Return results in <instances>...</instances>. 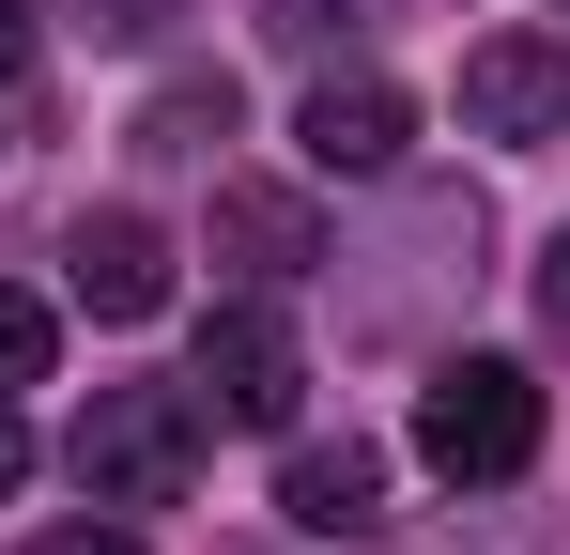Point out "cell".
I'll return each mask as SVG.
<instances>
[{
    "label": "cell",
    "instance_id": "obj_4",
    "mask_svg": "<svg viewBox=\"0 0 570 555\" xmlns=\"http://www.w3.org/2000/svg\"><path fill=\"white\" fill-rule=\"evenodd\" d=\"M200 417H232V432H278L293 417V386H308V356H293V324H278V293H232V309H200Z\"/></svg>",
    "mask_w": 570,
    "mask_h": 555
},
{
    "label": "cell",
    "instance_id": "obj_13",
    "mask_svg": "<svg viewBox=\"0 0 570 555\" xmlns=\"http://www.w3.org/2000/svg\"><path fill=\"white\" fill-rule=\"evenodd\" d=\"M263 31H278L293 62H324V47H340V31H355V0H263Z\"/></svg>",
    "mask_w": 570,
    "mask_h": 555
},
{
    "label": "cell",
    "instance_id": "obj_11",
    "mask_svg": "<svg viewBox=\"0 0 570 555\" xmlns=\"http://www.w3.org/2000/svg\"><path fill=\"white\" fill-rule=\"evenodd\" d=\"M47 356H62L47 293H16V278H0V386H47Z\"/></svg>",
    "mask_w": 570,
    "mask_h": 555
},
{
    "label": "cell",
    "instance_id": "obj_9",
    "mask_svg": "<svg viewBox=\"0 0 570 555\" xmlns=\"http://www.w3.org/2000/svg\"><path fill=\"white\" fill-rule=\"evenodd\" d=\"M278 525L293 541H371L385 525V448H355V432L340 448H293L278 463Z\"/></svg>",
    "mask_w": 570,
    "mask_h": 555
},
{
    "label": "cell",
    "instance_id": "obj_15",
    "mask_svg": "<svg viewBox=\"0 0 570 555\" xmlns=\"http://www.w3.org/2000/svg\"><path fill=\"white\" fill-rule=\"evenodd\" d=\"M540 340H556V356H570V232H556V247H540Z\"/></svg>",
    "mask_w": 570,
    "mask_h": 555
},
{
    "label": "cell",
    "instance_id": "obj_3",
    "mask_svg": "<svg viewBox=\"0 0 570 555\" xmlns=\"http://www.w3.org/2000/svg\"><path fill=\"white\" fill-rule=\"evenodd\" d=\"M478 247H493V216H478V185H401V232H385L371 263H385V293L355 309L371 340H401L432 293H478Z\"/></svg>",
    "mask_w": 570,
    "mask_h": 555
},
{
    "label": "cell",
    "instance_id": "obj_17",
    "mask_svg": "<svg viewBox=\"0 0 570 555\" xmlns=\"http://www.w3.org/2000/svg\"><path fill=\"white\" fill-rule=\"evenodd\" d=\"M31 478V432H16V386H0V494Z\"/></svg>",
    "mask_w": 570,
    "mask_h": 555
},
{
    "label": "cell",
    "instance_id": "obj_7",
    "mask_svg": "<svg viewBox=\"0 0 570 555\" xmlns=\"http://www.w3.org/2000/svg\"><path fill=\"white\" fill-rule=\"evenodd\" d=\"M62 278H78L94 324H155V309H170V232H155L139 201H108V216L62 232Z\"/></svg>",
    "mask_w": 570,
    "mask_h": 555
},
{
    "label": "cell",
    "instance_id": "obj_8",
    "mask_svg": "<svg viewBox=\"0 0 570 555\" xmlns=\"http://www.w3.org/2000/svg\"><path fill=\"white\" fill-rule=\"evenodd\" d=\"M216 263L232 293H293V278H324V216L293 185H216Z\"/></svg>",
    "mask_w": 570,
    "mask_h": 555
},
{
    "label": "cell",
    "instance_id": "obj_14",
    "mask_svg": "<svg viewBox=\"0 0 570 555\" xmlns=\"http://www.w3.org/2000/svg\"><path fill=\"white\" fill-rule=\"evenodd\" d=\"M170 16H200V0H78V31H94V47H155Z\"/></svg>",
    "mask_w": 570,
    "mask_h": 555
},
{
    "label": "cell",
    "instance_id": "obj_1",
    "mask_svg": "<svg viewBox=\"0 0 570 555\" xmlns=\"http://www.w3.org/2000/svg\"><path fill=\"white\" fill-rule=\"evenodd\" d=\"M200 386H94L78 401V432H62V463H78V494L94 509H186L200 478Z\"/></svg>",
    "mask_w": 570,
    "mask_h": 555
},
{
    "label": "cell",
    "instance_id": "obj_12",
    "mask_svg": "<svg viewBox=\"0 0 570 555\" xmlns=\"http://www.w3.org/2000/svg\"><path fill=\"white\" fill-rule=\"evenodd\" d=\"M416 555H540V525L524 509H463V525H432Z\"/></svg>",
    "mask_w": 570,
    "mask_h": 555
},
{
    "label": "cell",
    "instance_id": "obj_10",
    "mask_svg": "<svg viewBox=\"0 0 570 555\" xmlns=\"http://www.w3.org/2000/svg\"><path fill=\"white\" fill-rule=\"evenodd\" d=\"M232 124H247V93H232V78H170L139 124H124V155H139V171H200Z\"/></svg>",
    "mask_w": 570,
    "mask_h": 555
},
{
    "label": "cell",
    "instance_id": "obj_5",
    "mask_svg": "<svg viewBox=\"0 0 570 555\" xmlns=\"http://www.w3.org/2000/svg\"><path fill=\"white\" fill-rule=\"evenodd\" d=\"M401 139H416L401 78H308V108H293V155H308L324 185H385V171H401Z\"/></svg>",
    "mask_w": 570,
    "mask_h": 555
},
{
    "label": "cell",
    "instance_id": "obj_6",
    "mask_svg": "<svg viewBox=\"0 0 570 555\" xmlns=\"http://www.w3.org/2000/svg\"><path fill=\"white\" fill-rule=\"evenodd\" d=\"M556 124H570V47L556 31L463 47V139H556Z\"/></svg>",
    "mask_w": 570,
    "mask_h": 555
},
{
    "label": "cell",
    "instance_id": "obj_18",
    "mask_svg": "<svg viewBox=\"0 0 570 555\" xmlns=\"http://www.w3.org/2000/svg\"><path fill=\"white\" fill-rule=\"evenodd\" d=\"M16 62H31V0H0V78H16Z\"/></svg>",
    "mask_w": 570,
    "mask_h": 555
},
{
    "label": "cell",
    "instance_id": "obj_16",
    "mask_svg": "<svg viewBox=\"0 0 570 555\" xmlns=\"http://www.w3.org/2000/svg\"><path fill=\"white\" fill-rule=\"evenodd\" d=\"M31 555H139V525H47Z\"/></svg>",
    "mask_w": 570,
    "mask_h": 555
},
{
    "label": "cell",
    "instance_id": "obj_2",
    "mask_svg": "<svg viewBox=\"0 0 570 555\" xmlns=\"http://www.w3.org/2000/svg\"><path fill=\"white\" fill-rule=\"evenodd\" d=\"M416 463H432L448 494H509V478L540 463V370L432 356V386H416Z\"/></svg>",
    "mask_w": 570,
    "mask_h": 555
}]
</instances>
